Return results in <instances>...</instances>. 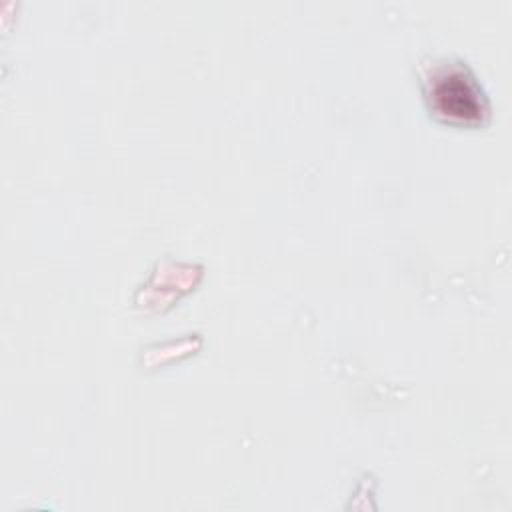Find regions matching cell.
Wrapping results in <instances>:
<instances>
[{
  "label": "cell",
  "instance_id": "1",
  "mask_svg": "<svg viewBox=\"0 0 512 512\" xmlns=\"http://www.w3.org/2000/svg\"><path fill=\"white\" fill-rule=\"evenodd\" d=\"M434 110L458 122H478L486 114V100L476 80L462 68H448L434 76L430 84Z\"/></svg>",
  "mask_w": 512,
  "mask_h": 512
}]
</instances>
